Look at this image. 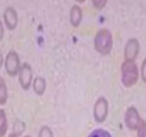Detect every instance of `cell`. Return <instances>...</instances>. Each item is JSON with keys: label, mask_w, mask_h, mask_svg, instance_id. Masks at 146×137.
I'll use <instances>...</instances> for the list:
<instances>
[{"label": "cell", "mask_w": 146, "mask_h": 137, "mask_svg": "<svg viewBox=\"0 0 146 137\" xmlns=\"http://www.w3.org/2000/svg\"><path fill=\"white\" fill-rule=\"evenodd\" d=\"M140 77V68L135 60H123L120 66V80L125 87H133Z\"/></svg>", "instance_id": "cell-1"}, {"label": "cell", "mask_w": 146, "mask_h": 137, "mask_svg": "<svg viewBox=\"0 0 146 137\" xmlns=\"http://www.w3.org/2000/svg\"><path fill=\"white\" fill-rule=\"evenodd\" d=\"M93 47L100 56H109L113 49V36L109 29H99L93 39Z\"/></svg>", "instance_id": "cell-2"}, {"label": "cell", "mask_w": 146, "mask_h": 137, "mask_svg": "<svg viewBox=\"0 0 146 137\" xmlns=\"http://www.w3.org/2000/svg\"><path fill=\"white\" fill-rule=\"evenodd\" d=\"M22 67V61H20V56L16 50H10L6 57H5V70L10 77H16L19 76Z\"/></svg>", "instance_id": "cell-3"}, {"label": "cell", "mask_w": 146, "mask_h": 137, "mask_svg": "<svg viewBox=\"0 0 146 137\" xmlns=\"http://www.w3.org/2000/svg\"><path fill=\"white\" fill-rule=\"evenodd\" d=\"M109 114V101L105 96H99L93 106V119L98 124H103Z\"/></svg>", "instance_id": "cell-4"}, {"label": "cell", "mask_w": 146, "mask_h": 137, "mask_svg": "<svg viewBox=\"0 0 146 137\" xmlns=\"http://www.w3.org/2000/svg\"><path fill=\"white\" fill-rule=\"evenodd\" d=\"M123 121H125V126L127 130L130 131H137L139 126H140V121H142V117L139 114V110L135 107V106H129L125 111V116H123Z\"/></svg>", "instance_id": "cell-5"}, {"label": "cell", "mask_w": 146, "mask_h": 137, "mask_svg": "<svg viewBox=\"0 0 146 137\" xmlns=\"http://www.w3.org/2000/svg\"><path fill=\"white\" fill-rule=\"evenodd\" d=\"M17 79H19L20 87L25 92H27L32 87V84H33V68H32L30 63H27V61L22 63V67H20V72H19Z\"/></svg>", "instance_id": "cell-6"}, {"label": "cell", "mask_w": 146, "mask_h": 137, "mask_svg": "<svg viewBox=\"0 0 146 137\" xmlns=\"http://www.w3.org/2000/svg\"><path fill=\"white\" fill-rule=\"evenodd\" d=\"M139 51H140V43L136 37H130L127 39L126 44H125V49H123V60H135L137 59L139 56Z\"/></svg>", "instance_id": "cell-7"}, {"label": "cell", "mask_w": 146, "mask_h": 137, "mask_svg": "<svg viewBox=\"0 0 146 137\" xmlns=\"http://www.w3.org/2000/svg\"><path fill=\"white\" fill-rule=\"evenodd\" d=\"M3 23L5 26L9 29V30H15L19 24V14L16 12L15 7L12 6H7L3 12Z\"/></svg>", "instance_id": "cell-8"}, {"label": "cell", "mask_w": 146, "mask_h": 137, "mask_svg": "<svg viewBox=\"0 0 146 137\" xmlns=\"http://www.w3.org/2000/svg\"><path fill=\"white\" fill-rule=\"evenodd\" d=\"M83 22V10L80 7V5H73L70 7L69 12V23L72 24V27H79Z\"/></svg>", "instance_id": "cell-9"}, {"label": "cell", "mask_w": 146, "mask_h": 137, "mask_svg": "<svg viewBox=\"0 0 146 137\" xmlns=\"http://www.w3.org/2000/svg\"><path fill=\"white\" fill-rule=\"evenodd\" d=\"M33 92L37 94V96H43L44 92H46V87H47V83H46V79L42 77V76H37L33 79Z\"/></svg>", "instance_id": "cell-10"}, {"label": "cell", "mask_w": 146, "mask_h": 137, "mask_svg": "<svg viewBox=\"0 0 146 137\" xmlns=\"http://www.w3.org/2000/svg\"><path fill=\"white\" fill-rule=\"evenodd\" d=\"M7 99H9L7 84H6L3 77H0V106H5L7 103Z\"/></svg>", "instance_id": "cell-11"}, {"label": "cell", "mask_w": 146, "mask_h": 137, "mask_svg": "<svg viewBox=\"0 0 146 137\" xmlns=\"http://www.w3.org/2000/svg\"><path fill=\"white\" fill-rule=\"evenodd\" d=\"M7 128H9V124H7L6 111H5L2 107H0V137H5V136H6Z\"/></svg>", "instance_id": "cell-12"}, {"label": "cell", "mask_w": 146, "mask_h": 137, "mask_svg": "<svg viewBox=\"0 0 146 137\" xmlns=\"http://www.w3.org/2000/svg\"><path fill=\"white\" fill-rule=\"evenodd\" d=\"M25 131H26V123L22 121V120H19V119H16L15 123H13V131H12V133L20 137Z\"/></svg>", "instance_id": "cell-13"}, {"label": "cell", "mask_w": 146, "mask_h": 137, "mask_svg": "<svg viewBox=\"0 0 146 137\" xmlns=\"http://www.w3.org/2000/svg\"><path fill=\"white\" fill-rule=\"evenodd\" d=\"M88 137H113L108 130H105V128H96V130H93Z\"/></svg>", "instance_id": "cell-14"}, {"label": "cell", "mask_w": 146, "mask_h": 137, "mask_svg": "<svg viewBox=\"0 0 146 137\" xmlns=\"http://www.w3.org/2000/svg\"><path fill=\"white\" fill-rule=\"evenodd\" d=\"M37 137H54V136H53V131H52V128L49 126H42L39 128Z\"/></svg>", "instance_id": "cell-15"}, {"label": "cell", "mask_w": 146, "mask_h": 137, "mask_svg": "<svg viewBox=\"0 0 146 137\" xmlns=\"http://www.w3.org/2000/svg\"><path fill=\"white\" fill-rule=\"evenodd\" d=\"M90 2L96 10H103L108 5V0H90Z\"/></svg>", "instance_id": "cell-16"}, {"label": "cell", "mask_w": 146, "mask_h": 137, "mask_svg": "<svg viewBox=\"0 0 146 137\" xmlns=\"http://www.w3.org/2000/svg\"><path fill=\"white\" fill-rule=\"evenodd\" d=\"M136 134H137V137H146V120H143V119H142L140 126H139V128H137Z\"/></svg>", "instance_id": "cell-17"}, {"label": "cell", "mask_w": 146, "mask_h": 137, "mask_svg": "<svg viewBox=\"0 0 146 137\" xmlns=\"http://www.w3.org/2000/svg\"><path fill=\"white\" fill-rule=\"evenodd\" d=\"M140 79L143 80V83L146 84V57L143 59L142 64H140Z\"/></svg>", "instance_id": "cell-18"}, {"label": "cell", "mask_w": 146, "mask_h": 137, "mask_svg": "<svg viewBox=\"0 0 146 137\" xmlns=\"http://www.w3.org/2000/svg\"><path fill=\"white\" fill-rule=\"evenodd\" d=\"M3 37H5V23L0 20V41L3 40Z\"/></svg>", "instance_id": "cell-19"}, {"label": "cell", "mask_w": 146, "mask_h": 137, "mask_svg": "<svg viewBox=\"0 0 146 137\" xmlns=\"http://www.w3.org/2000/svg\"><path fill=\"white\" fill-rule=\"evenodd\" d=\"M5 64V57H3V53L2 50H0V68H2V66Z\"/></svg>", "instance_id": "cell-20"}, {"label": "cell", "mask_w": 146, "mask_h": 137, "mask_svg": "<svg viewBox=\"0 0 146 137\" xmlns=\"http://www.w3.org/2000/svg\"><path fill=\"white\" fill-rule=\"evenodd\" d=\"M75 2H76L78 5H83V3L86 2V0H75Z\"/></svg>", "instance_id": "cell-21"}, {"label": "cell", "mask_w": 146, "mask_h": 137, "mask_svg": "<svg viewBox=\"0 0 146 137\" xmlns=\"http://www.w3.org/2000/svg\"><path fill=\"white\" fill-rule=\"evenodd\" d=\"M7 137H19V136H16V134H13V133H12V134H10V136H7Z\"/></svg>", "instance_id": "cell-22"}, {"label": "cell", "mask_w": 146, "mask_h": 137, "mask_svg": "<svg viewBox=\"0 0 146 137\" xmlns=\"http://www.w3.org/2000/svg\"><path fill=\"white\" fill-rule=\"evenodd\" d=\"M25 137H32V136H25Z\"/></svg>", "instance_id": "cell-23"}]
</instances>
